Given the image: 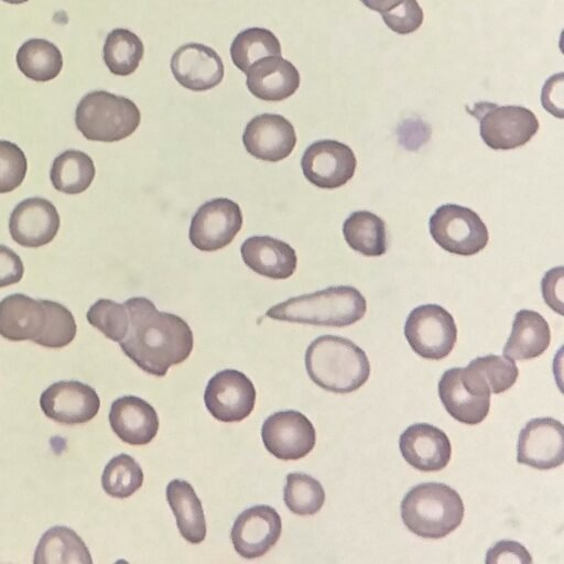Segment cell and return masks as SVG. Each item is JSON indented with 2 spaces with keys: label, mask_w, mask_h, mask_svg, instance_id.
I'll return each instance as SVG.
<instances>
[{
  "label": "cell",
  "mask_w": 564,
  "mask_h": 564,
  "mask_svg": "<svg viewBox=\"0 0 564 564\" xmlns=\"http://www.w3.org/2000/svg\"><path fill=\"white\" fill-rule=\"evenodd\" d=\"M96 169L91 158L79 150H66L57 155L51 166L53 187L74 195L85 192L93 183Z\"/></svg>",
  "instance_id": "obj_29"
},
{
  "label": "cell",
  "mask_w": 564,
  "mask_h": 564,
  "mask_svg": "<svg viewBox=\"0 0 564 564\" xmlns=\"http://www.w3.org/2000/svg\"><path fill=\"white\" fill-rule=\"evenodd\" d=\"M35 564H91L90 553L82 538L64 525L50 528L34 552Z\"/></svg>",
  "instance_id": "obj_27"
},
{
  "label": "cell",
  "mask_w": 564,
  "mask_h": 564,
  "mask_svg": "<svg viewBox=\"0 0 564 564\" xmlns=\"http://www.w3.org/2000/svg\"><path fill=\"white\" fill-rule=\"evenodd\" d=\"M433 240L445 251L458 256H473L488 243L487 226L473 209L457 204L436 208L429 220Z\"/></svg>",
  "instance_id": "obj_7"
},
{
  "label": "cell",
  "mask_w": 564,
  "mask_h": 564,
  "mask_svg": "<svg viewBox=\"0 0 564 564\" xmlns=\"http://www.w3.org/2000/svg\"><path fill=\"white\" fill-rule=\"evenodd\" d=\"M288 509L299 516L317 513L325 502V491L321 482L303 473H290L283 490Z\"/></svg>",
  "instance_id": "obj_34"
},
{
  "label": "cell",
  "mask_w": 564,
  "mask_h": 564,
  "mask_svg": "<svg viewBox=\"0 0 564 564\" xmlns=\"http://www.w3.org/2000/svg\"><path fill=\"white\" fill-rule=\"evenodd\" d=\"M400 452L405 462L421 471H438L447 466L452 445L447 435L429 423H414L399 438Z\"/></svg>",
  "instance_id": "obj_20"
},
{
  "label": "cell",
  "mask_w": 564,
  "mask_h": 564,
  "mask_svg": "<svg viewBox=\"0 0 564 564\" xmlns=\"http://www.w3.org/2000/svg\"><path fill=\"white\" fill-rule=\"evenodd\" d=\"M2 1L10 3V4H21V3L28 2L29 0H2Z\"/></svg>",
  "instance_id": "obj_45"
},
{
  "label": "cell",
  "mask_w": 564,
  "mask_h": 564,
  "mask_svg": "<svg viewBox=\"0 0 564 564\" xmlns=\"http://www.w3.org/2000/svg\"><path fill=\"white\" fill-rule=\"evenodd\" d=\"M468 366L484 377L490 393L494 394L509 390L516 383L519 376L516 362L506 356L487 355L477 357Z\"/></svg>",
  "instance_id": "obj_37"
},
{
  "label": "cell",
  "mask_w": 564,
  "mask_h": 564,
  "mask_svg": "<svg viewBox=\"0 0 564 564\" xmlns=\"http://www.w3.org/2000/svg\"><path fill=\"white\" fill-rule=\"evenodd\" d=\"M88 323L100 330L107 338L120 343L129 327V314L124 303L100 299L86 314Z\"/></svg>",
  "instance_id": "obj_36"
},
{
  "label": "cell",
  "mask_w": 564,
  "mask_h": 564,
  "mask_svg": "<svg viewBox=\"0 0 564 564\" xmlns=\"http://www.w3.org/2000/svg\"><path fill=\"white\" fill-rule=\"evenodd\" d=\"M479 133L490 149L511 150L528 143L538 132L536 116L522 106H498L491 102L475 105Z\"/></svg>",
  "instance_id": "obj_8"
},
{
  "label": "cell",
  "mask_w": 564,
  "mask_h": 564,
  "mask_svg": "<svg viewBox=\"0 0 564 564\" xmlns=\"http://www.w3.org/2000/svg\"><path fill=\"white\" fill-rule=\"evenodd\" d=\"M242 142L252 156L267 162H278L293 151L296 133L293 124L283 116L261 113L247 123Z\"/></svg>",
  "instance_id": "obj_17"
},
{
  "label": "cell",
  "mask_w": 564,
  "mask_h": 564,
  "mask_svg": "<svg viewBox=\"0 0 564 564\" xmlns=\"http://www.w3.org/2000/svg\"><path fill=\"white\" fill-rule=\"evenodd\" d=\"M305 368L318 387L341 394L358 390L370 376V362L364 349L335 335H322L308 345Z\"/></svg>",
  "instance_id": "obj_2"
},
{
  "label": "cell",
  "mask_w": 564,
  "mask_h": 564,
  "mask_svg": "<svg viewBox=\"0 0 564 564\" xmlns=\"http://www.w3.org/2000/svg\"><path fill=\"white\" fill-rule=\"evenodd\" d=\"M61 219L56 207L43 197H29L20 202L9 219L12 239L22 247L39 248L56 236Z\"/></svg>",
  "instance_id": "obj_18"
},
{
  "label": "cell",
  "mask_w": 564,
  "mask_h": 564,
  "mask_svg": "<svg viewBox=\"0 0 564 564\" xmlns=\"http://www.w3.org/2000/svg\"><path fill=\"white\" fill-rule=\"evenodd\" d=\"M357 166L354 151L337 140H318L310 144L301 159L305 178L324 189H335L352 178Z\"/></svg>",
  "instance_id": "obj_11"
},
{
  "label": "cell",
  "mask_w": 564,
  "mask_h": 564,
  "mask_svg": "<svg viewBox=\"0 0 564 564\" xmlns=\"http://www.w3.org/2000/svg\"><path fill=\"white\" fill-rule=\"evenodd\" d=\"M541 101L551 115L563 118V73L555 74L545 82Z\"/></svg>",
  "instance_id": "obj_43"
},
{
  "label": "cell",
  "mask_w": 564,
  "mask_h": 564,
  "mask_svg": "<svg viewBox=\"0 0 564 564\" xmlns=\"http://www.w3.org/2000/svg\"><path fill=\"white\" fill-rule=\"evenodd\" d=\"M551 343V329L538 312L520 310L516 313L503 355L510 359L529 360L541 356Z\"/></svg>",
  "instance_id": "obj_25"
},
{
  "label": "cell",
  "mask_w": 564,
  "mask_h": 564,
  "mask_svg": "<svg viewBox=\"0 0 564 564\" xmlns=\"http://www.w3.org/2000/svg\"><path fill=\"white\" fill-rule=\"evenodd\" d=\"M204 401L216 420L225 423L240 422L253 411L256 389L245 373L225 369L209 379Z\"/></svg>",
  "instance_id": "obj_12"
},
{
  "label": "cell",
  "mask_w": 564,
  "mask_h": 564,
  "mask_svg": "<svg viewBox=\"0 0 564 564\" xmlns=\"http://www.w3.org/2000/svg\"><path fill=\"white\" fill-rule=\"evenodd\" d=\"M282 532L278 511L268 505L243 510L235 520L230 538L235 551L247 560L263 556L275 545Z\"/></svg>",
  "instance_id": "obj_15"
},
{
  "label": "cell",
  "mask_w": 564,
  "mask_h": 564,
  "mask_svg": "<svg viewBox=\"0 0 564 564\" xmlns=\"http://www.w3.org/2000/svg\"><path fill=\"white\" fill-rule=\"evenodd\" d=\"M563 267L560 265L549 270L541 283L545 303L560 315H563Z\"/></svg>",
  "instance_id": "obj_41"
},
{
  "label": "cell",
  "mask_w": 564,
  "mask_h": 564,
  "mask_svg": "<svg viewBox=\"0 0 564 564\" xmlns=\"http://www.w3.org/2000/svg\"><path fill=\"white\" fill-rule=\"evenodd\" d=\"M23 273L21 258L9 247L0 245V288L18 283Z\"/></svg>",
  "instance_id": "obj_42"
},
{
  "label": "cell",
  "mask_w": 564,
  "mask_h": 564,
  "mask_svg": "<svg viewBox=\"0 0 564 564\" xmlns=\"http://www.w3.org/2000/svg\"><path fill=\"white\" fill-rule=\"evenodd\" d=\"M46 307V324L35 344L47 348H62L70 344L76 336L77 326L70 311L54 301L43 300Z\"/></svg>",
  "instance_id": "obj_35"
},
{
  "label": "cell",
  "mask_w": 564,
  "mask_h": 564,
  "mask_svg": "<svg viewBox=\"0 0 564 564\" xmlns=\"http://www.w3.org/2000/svg\"><path fill=\"white\" fill-rule=\"evenodd\" d=\"M15 59L21 73L35 82L54 79L63 67L59 48L45 39L25 41L19 47Z\"/></svg>",
  "instance_id": "obj_30"
},
{
  "label": "cell",
  "mask_w": 564,
  "mask_h": 564,
  "mask_svg": "<svg viewBox=\"0 0 564 564\" xmlns=\"http://www.w3.org/2000/svg\"><path fill=\"white\" fill-rule=\"evenodd\" d=\"M141 121L137 105L106 90L86 94L75 110V123L91 141L117 142L131 135Z\"/></svg>",
  "instance_id": "obj_5"
},
{
  "label": "cell",
  "mask_w": 564,
  "mask_h": 564,
  "mask_svg": "<svg viewBox=\"0 0 564 564\" xmlns=\"http://www.w3.org/2000/svg\"><path fill=\"white\" fill-rule=\"evenodd\" d=\"M109 423L115 434L130 445L150 443L160 424L154 408L135 395H123L111 403Z\"/></svg>",
  "instance_id": "obj_21"
},
{
  "label": "cell",
  "mask_w": 564,
  "mask_h": 564,
  "mask_svg": "<svg viewBox=\"0 0 564 564\" xmlns=\"http://www.w3.org/2000/svg\"><path fill=\"white\" fill-rule=\"evenodd\" d=\"M368 9L381 14L392 10L403 0H360Z\"/></svg>",
  "instance_id": "obj_44"
},
{
  "label": "cell",
  "mask_w": 564,
  "mask_h": 564,
  "mask_svg": "<svg viewBox=\"0 0 564 564\" xmlns=\"http://www.w3.org/2000/svg\"><path fill=\"white\" fill-rule=\"evenodd\" d=\"M171 70L176 82L193 91H205L219 85L224 78L220 56L209 46L187 43L171 58Z\"/></svg>",
  "instance_id": "obj_19"
},
{
  "label": "cell",
  "mask_w": 564,
  "mask_h": 564,
  "mask_svg": "<svg viewBox=\"0 0 564 564\" xmlns=\"http://www.w3.org/2000/svg\"><path fill=\"white\" fill-rule=\"evenodd\" d=\"M262 442L274 457L296 460L306 456L315 446L313 423L295 410L279 411L267 417L261 427Z\"/></svg>",
  "instance_id": "obj_13"
},
{
  "label": "cell",
  "mask_w": 564,
  "mask_h": 564,
  "mask_svg": "<svg viewBox=\"0 0 564 564\" xmlns=\"http://www.w3.org/2000/svg\"><path fill=\"white\" fill-rule=\"evenodd\" d=\"M367 311L365 296L354 286H329L273 305L265 316L283 322L345 327L360 321Z\"/></svg>",
  "instance_id": "obj_3"
},
{
  "label": "cell",
  "mask_w": 564,
  "mask_h": 564,
  "mask_svg": "<svg viewBox=\"0 0 564 564\" xmlns=\"http://www.w3.org/2000/svg\"><path fill=\"white\" fill-rule=\"evenodd\" d=\"M487 564L494 563H523L533 562L531 554L523 544L513 540H501L492 545L486 553Z\"/></svg>",
  "instance_id": "obj_40"
},
{
  "label": "cell",
  "mask_w": 564,
  "mask_h": 564,
  "mask_svg": "<svg viewBox=\"0 0 564 564\" xmlns=\"http://www.w3.org/2000/svg\"><path fill=\"white\" fill-rule=\"evenodd\" d=\"M46 318L43 300L14 293L0 301V335L6 339L34 343L43 333Z\"/></svg>",
  "instance_id": "obj_23"
},
{
  "label": "cell",
  "mask_w": 564,
  "mask_h": 564,
  "mask_svg": "<svg viewBox=\"0 0 564 564\" xmlns=\"http://www.w3.org/2000/svg\"><path fill=\"white\" fill-rule=\"evenodd\" d=\"M348 246L367 257H379L387 251L386 223L369 210L351 213L343 225Z\"/></svg>",
  "instance_id": "obj_28"
},
{
  "label": "cell",
  "mask_w": 564,
  "mask_h": 564,
  "mask_svg": "<svg viewBox=\"0 0 564 564\" xmlns=\"http://www.w3.org/2000/svg\"><path fill=\"white\" fill-rule=\"evenodd\" d=\"M279 55L280 41L273 32L263 28H249L239 32L230 45L232 63L245 74L256 61Z\"/></svg>",
  "instance_id": "obj_32"
},
{
  "label": "cell",
  "mask_w": 564,
  "mask_h": 564,
  "mask_svg": "<svg viewBox=\"0 0 564 564\" xmlns=\"http://www.w3.org/2000/svg\"><path fill=\"white\" fill-rule=\"evenodd\" d=\"M40 406L48 419L75 425L96 416L100 399L96 390L86 383L75 380L57 381L42 392Z\"/></svg>",
  "instance_id": "obj_16"
},
{
  "label": "cell",
  "mask_w": 564,
  "mask_h": 564,
  "mask_svg": "<svg viewBox=\"0 0 564 564\" xmlns=\"http://www.w3.org/2000/svg\"><path fill=\"white\" fill-rule=\"evenodd\" d=\"M246 75L249 91L264 101L289 98L297 90L301 82L297 68L281 55L256 61Z\"/></svg>",
  "instance_id": "obj_22"
},
{
  "label": "cell",
  "mask_w": 564,
  "mask_h": 564,
  "mask_svg": "<svg viewBox=\"0 0 564 564\" xmlns=\"http://www.w3.org/2000/svg\"><path fill=\"white\" fill-rule=\"evenodd\" d=\"M401 518L409 531L424 539H442L457 529L465 507L458 492L442 482H421L401 501Z\"/></svg>",
  "instance_id": "obj_4"
},
{
  "label": "cell",
  "mask_w": 564,
  "mask_h": 564,
  "mask_svg": "<svg viewBox=\"0 0 564 564\" xmlns=\"http://www.w3.org/2000/svg\"><path fill=\"white\" fill-rule=\"evenodd\" d=\"M166 500L182 538L192 544L202 543L206 538V520L193 486L183 479L171 480L166 486Z\"/></svg>",
  "instance_id": "obj_26"
},
{
  "label": "cell",
  "mask_w": 564,
  "mask_h": 564,
  "mask_svg": "<svg viewBox=\"0 0 564 564\" xmlns=\"http://www.w3.org/2000/svg\"><path fill=\"white\" fill-rule=\"evenodd\" d=\"M381 15L386 25L401 35L415 32L424 20L423 10L416 0H403L399 6Z\"/></svg>",
  "instance_id": "obj_39"
},
{
  "label": "cell",
  "mask_w": 564,
  "mask_h": 564,
  "mask_svg": "<svg viewBox=\"0 0 564 564\" xmlns=\"http://www.w3.org/2000/svg\"><path fill=\"white\" fill-rule=\"evenodd\" d=\"M129 327L119 343L143 371L164 377L171 366L186 360L194 346L193 332L180 316L160 312L152 301L137 296L124 302Z\"/></svg>",
  "instance_id": "obj_1"
},
{
  "label": "cell",
  "mask_w": 564,
  "mask_h": 564,
  "mask_svg": "<svg viewBox=\"0 0 564 564\" xmlns=\"http://www.w3.org/2000/svg\"><path fill=\"white\" fill-rule=\"evenodd\" d=\"M24 152L13 142L0 140V194L19 187L26 175Z\"/></svg>",
  "instance_id": "obj_38"
},
{
  "label": "cell",
  "mask_w": 564,
  "mask_h": 564,
  "mask_svg": "<svg viewBox=\"0 0 564 564\" xmlns=\"http://www.w3.org/2000/svg\"><path fill=\"white\" fill-rule=\"evenodd\" d=\"M240 252L243 262L252 271L270 279L284 280L296 270L295 250L289 243L270 236L247 238Z\"/></svg>",
  "instance_id": "obj_24"
},
{
  "label": "cell",
  "mask_w": 564,
  "mask_h": 564,
  "mask_svg": "<svg viewBox=\"0 0 564 564\" xmlns=\"http://www.w3.org/2000/svg\"><path fill=\"white\" fill-rule=\"evenodd\" d=\"M404 336L420 357L441 360L453 350L457 340V327L447 310L437 304H423L409 313Z\"/></svg>",
  "instance_id": "obj_9"
},
{
  "label": "cell",
  "mask_w": 564,
  "mask_h": 564,
  "mask_svg": "<svg viewBox=\"0 0 564 564\" xmlns=\"http://www.w3.org/2000/svg\"><path fill=\"white\" fill-rule=\"evenodd\" d=\"M517 462L541 470L560 467L564 462L562 422L554 417L527 422L518 436Z\"/></svg>",
  "instance_id": "obj_14"
},
{
  "label": "cell",
  "mask_w": 564,
  "mask_h": 564,
  "mask_svg": "<svg viewBox=\"0 0 564 564\" xmlns=\"http://www.w3.org/2000/svg\"><path fill=\"white\" fill-rule=\"evenodd\" d=\"M239 205L224 197L210 199L192 217L188 238L200 251H216L229 245L242 227Z\"/></svg>",
  "instance_id": "obj_10"
},
{
  "label": "cell",
  "mask_w": 564,
  "mask_h": 564,
  "mask_svg": "<svg viewBox=\"0 0 564 564\" xmlns=\"http://www.w3.org/2000/svg\"><path fill=\"white\" fill-rule=\"evenodd\" d=\"M438 395L448 414L464 424L481 423L490 409L488 383L469 366L447 369L438 381Z\"/></svg>",
  "instance_id": "obj_6"
},
{
  "label": "cell",
  "mask_w": 564,
  "mask_h": 564,
  "mask_svg": "<svg viewBox=\"0 0 564 564\" xmlns=\"http://www.w3.org/2000/svg\"><path fill=\"white\" fill-rule=\"evenodd\" d=\"M102 53L104 62L112 74L128 76L139 67L144 46L137 34L120 28L108 33Z\"/></svg>",
  "instance_id": "obj_31"
},
{
  "label": "cell",
  "mask_w": 564,
  "mask_h": 564,
  "mask_svg": "<svg viewBox=\"0 0 564 564\" xmlns=\"http://www.w3.org/2000/svg\"><path fill=\"white\" fill-rule=\"evenodd\" d=\"M143 471L139 463L128 454L112 457L104 468L101 486L113 498H128L143 484Z\"/></svg>",
  "instance_id": "obj_33"
}]
</instances>
